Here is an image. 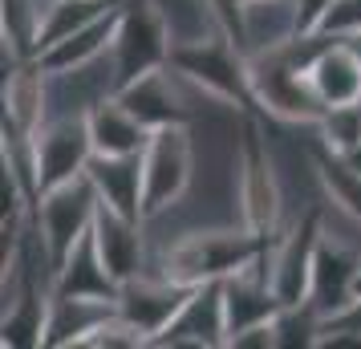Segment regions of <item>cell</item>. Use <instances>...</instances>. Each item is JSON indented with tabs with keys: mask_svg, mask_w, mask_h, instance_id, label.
I'll return each mask as SVG.
<instances>
[{
	"mask_svg": "<svg viewBox=\"0 0 361 349\" xmlns=\"http://www.w3.org/2000/svg\"><path fill=\"white\" fill-rule=\"evenodd\" d=\"M264 244L268 240L247 232L244 224H231V228H195V232H179L171 244H163V248L154 252V260H147V268H154L159 276H166L179 288H195V284L231 276L252 256H260Z\"/></svg>",
	"mask_w": 361,
	"mask_h": 349,
	"instance_id": "cell-1",
	"label": "cell"
},
{
	"mask_svg": "<svg viewBox=\"0 0 361 349\" xmlns=\"http://www.w3.org/2000/svg\"><path fill=\"white\" fill-rule=\"evenodd\" d=\"M166 69L183 82V90H195L203 98L231 106V110H252L247 102V78H244V53L224 29H207L199 37L171 41Z\"/></svg>",
	"mask_w": 361,
	"mask_h": 349,
	"instance_id": "cell-2",
	"label": "cell"
},
{
	"mask_svg": "<svg viewBox=\"0 0 361 349\" xmlns=\"http://www.w3.org/2000/svg\"><path fill=\"white\" fill-rule=\"evenodd\" d=\"M235 207H240V224L247 232L272 240L284 219V187L276 175V159L264 138V122L247 118L240 122V138H235Z\"/></svg>",
	"mask_w": 361,
	"mask_h": 349,
	"instance_id": "cell-3",
	"label": "cell"
},
{
	"mask_svg": "<svg viewBox=\"0 0 361 349\" xmlns=\"http://www.w3.org/2000/svg\"><path fill=\"white\" fill-rule=\"evenodd\" d=\"M138 166H142V219L150 224V219L175 212L195 183L191 122L150 130L142 150H138Z\"/></svg>",
	"mask_w": 361,
	"mask_h": 349,
	"instance_id": "cell-4",
	"label": "cell"
},
{
	"mask_svg": "<svg viewBox=\"0 0 361 349\" xmlns=\"http://www.w3.org/2000/svg\"><path fill=\"white\" fill-rule=\"evenodd\" d=\"M171 25H166L159 0H122L114 17V37H110V78L114 90L147 69L166 66L171 53Z\"/></svg>",
	"mask_w": 361,
	"mask_h": 349,
	"instance_id": "cell-5",
	"label": "cell"
},
{
	"mask_svg": "<svg viewBox=\"0 0 361 349\" xmlns=\"http://www.w3.org/2000/svg\"><path fill=\"white\" fill-rule=\"evenodd\" d=\"M94 207H98V195L85 179V171L69 183H57L49 191H41L33 203H29V224H33L41 248L49 256V268L73 248V240L90 228L94 219Z\"/></svg>",
	"mask_w": 361,
	"mask_h": 349,
	"instance_id": "cell-6",
	"label": "cell"
},
{
	"mask_svg": "<svg viewBox=\"0 0 361 349\" xmlns=\"http://www.w3.org/2000/svg\"><path fill=\"white\" fill-rule=\"evenodd\" d=\"M90 134L85 110H53L33 134V166H37V195L57 183L78 179L90 163Z\"/></svg>",
	"mask_w": 361,
	"mask_h": 349,
	"instance_id": "cell-7",
	"label": "cell"
},
{
	"mask_svg": "<svg viewBox=\"0 0 361 349\" xmlns=\"http://www.w3.org/2000/svg\"><path fill=\"white\" fill-rule=\"evenodd\" d=\"M357 272H361V240H345V235H333L321 224V235H317V248H312V268H309V300L312 309L321 313V321L337 317L357 297Z\"/></svg>",
	"mask_w": 361,
	"mask_h": 349,
	"instance_id": "cell-8",
	"label": "cell"
},
{
	"mask_svg": "<svg viewBox=\"0 0 361 349\" xmlns=\"http://www.w3.org/2000/svg\"><path fill=\"white\" fill-rule=\"evenodd\" d=\"M228 325H224V293L219 281L195 284L187 288L183 305L163 329L150 337V345L159 349H224Z\"/></svg>",
	"mask_w": 361,
	"mask_h": 349,
	"instance_id": "cell-9",
	"label": "cell"
},
{
	"mask_svg": "<svg viewBox=\"0 0 361 349\" xmlns=\"http://www.w3.org/2000/svg\"><path fill=\"white\" fill-rule=\"evenodd\" d=\"M49 114V73L37 57H17L0 82V138H33Z\"/></svg>",
	"mask_w": 361,
	"mask_h": 349,
	"instance_id": "cell-10",
	"label": "cell"
},
{
	"mask_svg": "<svg viewBox=\"0 0 361 349\" xmlns=\"http://www.w3.org/2000/svg\"><path fill=\"white\" fill-rule=\"evenodd\" d=\"M183 297H187V288L171 284L166 276H159L154 268H142V272H134V276H126V281L118 284L114 313L126 317L150 345V337L175 317V309L183 305Z\"/></svg>",
	"mask_w": 361,
	"mask_h": 349,
	"instance_id": "cell-11",
	"label": "cell"
},
{
	"mask_svg": "<svg viewBox=\"0 0 361 349\" xmlns=\"http://www.w3.org/2000/svg\"><path fill=\"white\" fill-rule=\"evenodd\" d=\"M114 98L122 102L147 130L191 122V110H187V98H183V82L166 66L147 69V73H138L130 82H122L114 90Z\"/></svg>",
	"mask_w": 361,
	"mask_h": 349,
	"instance_id": "cell-12",
	"label": "cell"
},
{
	"mask_svg": "<svg viewBox=\"0 0 361 349\" xmlns=\"http://www.w3.org/2000/svg\"><path fill=\"white\" fill-rule=\"evenodd\" d=\"M90 235H94V248H98L106 272L114 276L118 284L142 272L147 268V219H130L118 216L110 207H94V219H90Z\"/></svg>",
	"mask_w": 361,
	"mask_h": 349,
	"instance_id": "cell-13",
	"label": "cell"
},
{
	"mask_svg": "<svg viewBox=\"0 0 361 349\" xmlns=\"http://www.w3.org/2000/svg\"><path fill=\"white\" fill-rule=\"evenodd\" d=\"M312 94L321 106H345V102L361 98V57L345 37H325L321 49L309 57L305 66Z\"/></svg>",
	"mask_w": 361,
	"mask_h": 349,
	"instance_id": "cell-14",
	"label": "cell"
},
{
	"mask_svg": "<svg viewBox=\"0 0 361 349\" xmlns=\"http://www.w3.org/2000/svg\"><path fill=\"white\" fill-rule=\"evenodd\" d=\"M53 297H94V300H114L118 281L106 272L98 248H94V235L85 228L73 248L53 264V281H49Z\"/></svg>",
	"mask_w": 361,
	"mask_h": 349,
	"instance_id": "cell-15",
	"label": "cell"
},
{
	"mask_svg": "<svg viewBox=\"0 0 361 349\" xmlns=\"http://www.w3.org/2000/svg\"><path fill=\"white\" fill-rule=\"evenodd\" d=\"M85 179H90L102 207H110L118 216L142 219V166H138V154H90Z\"/></svg>",
	"mask_w": 361,
	"mask_h": 349,
	"instance_id": "cell-16",
	"label": "cell"
},
{
	"mask_svg": "<svg viewBox=\"0 0 361 349\" xmlns=\"http://www.w3.org/2000/svg\"><path fill=\"white\" fill-rule=\"evenodd\" d=\"M85 134H90L94 154H138L150 130L114 94H106V98L85 106Z\"/></svg>",
	"mask_w": 361,
	"mask_h": 349,
	"instance_id": "cell-17",
	"label": "cell"
},
{
	"mask_svg": "<svg viewBox=\"0 0 361 349\" xmlns=\"http://www.w3.org/2000/svg\"><path fill=\"white\" fill-rule=\"evenodd\" d=\"M296 4L293 0H240V20H235V45L240 53L272 49L280 41L296 37Z\"/></svg>",
	"mask_w": 361,
	"mask_h": 349,
	"instance_id": "cell-18",
	"label": "cell"
},
{
	"mask_svg": "<svg viewBox=\"0 0 361 349\" xmlns=\"http://www.w3.org/2000/svg\"><path fill=\"white\" fill-rule=\"evenodd\" d=\"M114 17H118V8L98 20H90V25H82V29H73V33L57 37V41H49L45 49L37 53L41 69L45 73H69V69H82L90 61L106 57L110 53V37H114Z\"/></svg>",
	"mask_w": 361,
	"mask_h": 349,
	"instance_id": "cell-19",
	"label": "cell"
},
{
	"mask_svg": "<svg viewBox=\"0 0 361 349\" xmlns=\"http://www.w3.org/2000/svg\"><path fill=\"white\" fill-rule=\"evenodd\" d=\"M114 309V300H94V297H53L49 293V309H45V337L41 345L49 349H78L82 337L102 317Z\"/></svg>",
	"mask_w": 361,
	"mask_h": 349,
	"instance_id": "cell-20",
	"label": "cell"
},
{
	"mask_svg": "<svg viewBox=\"0 0 361 349\" xmlns=\"http://www.w3.org/2000/svg\"><path fill=\"white\" fill-rule=\"evenodd\" d=\"M312 171H317V183H321L325 207L341 212L349 224L361 228V171H353L337 150L321 147V142L312 147Z\"/></svg>",
	"mask_w": 361,
	"mask_h": 349,
	"instance_id": "cell-21",
	"label": "cell"
},
{
	"mask_svg": "<svg viewBox=\"0 0 361 349\" xmlns=\"http://www.w3.org/2000/svg\"><path fill=\"white\" fill-rule=\"evenodd\" d=\"M45 0H0V37L17 57H33L41 20H45Z\"/></svg>",
	"mask_w": 361,
	"mask_h": 349,
	"instance_id": "cell-22",
	"label": "cell"
},
{
	"mask_svg": "<svg viewBox=\"0 0 361 349\" xmlns=\"http://www.w3.org/2000/svg\"><path fill=\"white\" fill-rule=\"evenodd\" d=\"M114 8H122V0H53L49 8H45V20H41L37 53L45 49L49 41L73 33V29L90 25V20H98V17H106V13H114ZM37 53H33V57H37Z\"/></svg>",
	"mask_w": 361,
	"mask_h": 349,
	"instance_id": "cell-23",
	"label": "cell"
},
{
	"mask_svg": "<svg viewBox=\"0 0 361 349\" xmlns=\"http://www.w3.org/2000/svg\"><path fill=\"white\" fill-rule=\"evenodd\" d=\"M321 313L312 309L309 300L296 305H280L272 317V349H317V333H321Z\"/></svg>",
	"mask_w": 361,
	"mask_h": 349,
	"instance_id": "cell-24",
	"label": "cell"
},
{
	"mask_svg": "<svg viewBox=\"0 0 361 349\" xmlns=\"http://www.w3.org/2000/svg\"><path fill=\"white\" fill-rule=\"evenodd\" d=\"M312 130L321 134L317 142L329 150H349L353 142H361V106L357 102H345V106H325L321 118H317V126Z\"/></svg>",
	"mask_w": 361,
	"mask_h": 349,
	"instance_id": "cell-25",
	"label": "cell"
},
{
	"mask_svg": "<svg viewBox=\"0 0 361 349\" xmlns=\"http://www.w3.org/2000/svg\"><path fill=\"white\" fill-rule=\"evenodd\" d=\"M78 349H147V337L134 329L126 317H118L114 309H110V313L82 337Z\"/></svg>",
	"mask_w": 361,
	"mask_h": 349,
	"instance_id": "cell-26",
	"label": "cell"
},
{
	"mask_svg": "<svg viewBox=\"0 0 361 349\" xmlns=\"http://www.w3.org/2000/svg\"><path fill=\"white\" fill-rule=\"evenodd\" d=\"M317 33H329V37L361 33V0H333L317 20Z\"/></svg>",
	"mask_w": 361,
	"mask_h": 349,
	"instance_id": "cell-27",
	"label": "cell"
},
{
	"mask_svg": "<svg viewBox=\"0 0 361 349\" xmlns=\"http://www.w3.org/2000/svg\"><path fill=\"white\" fill-rule=\"evenodd\" d=\"M25 212H29V195H25L17 171L8 166L4 150H0V224H13V219H20Z\"/></svg>",
	"mask_w": 361,
	"mask_h": 349,
	"instance_id": "cell-28",
	"label": "cell"
},
{
	"mask_svg": "<svg viewBox=\"0 0 361 349\" xmlns=\"http://www.w3.org/2000/svg\"><path fill=\"white\" fill-rule=\"evenodd\" d=\"M228 349H272V321H260V325H247V329L231 333Z\"/></svg>",
	"mask_w": 361,
	"mask_h": 349,
	"instance_id": "cell-29",
	"label": "cell"
},
{
	"mask_svg": "<svg viewBox=\"0 0 361 349\" xmlns=\"http://www.w3.org/2000/svg\"><path fill=\"white\" fill-rule=\"evenodd\" d=\"M293 4H296V29H300V33H312L317 20H321V13H325L333 0H293Z\"/></svg>",
	"mask_w": 361,
	"mask_h": 349,
	"instance_id": "cell-30",
	"label": "cell"
},
{
	"mask_svg": "<svg viewBox=\"0 0 361 349\" xmlns=\"http://www.w3.org/2000/svg\"><path fill=\"white\" fill-rule=\"evenodd\" d=\"M329 321H333V325H349V329H357V333H361V293L349 300V305H345L337 317H329Z\"/></svg>",
	"mask_w": 361,
	"mask_h": 349,
	"instance_id": "cell-31",
	"label": "cell"
},
{
	"mask_svg": "<svg viewBox=\"0 0 361 349\" xmlns=\"http://www.w3.org/2000/svg\"><path fill=\"white\" fill-rule=\"evenodd\" d=\"M341 159H345L349 166H353V171H361V142H353L349 150H341Z\"/></svg>",
	"mask_w": 361,
	"mask_h": 349,
	"instance_id": "cell-32",
	"label": "cell"
},
{
	"mask_svg": "<svg viewBox=\"0 0 361 349\" xmlns=\"http://www.w3.org/2000/svg\"><path fill=\"white\" fill-rule=\"evenodd\" d=\"M345 41H349V45H353V53H357V57H361V33H353V37H345Z\"/></svg>",
	"mask_w": 361,
	"mask_h": 349,
	"instance_id": "cell-33",
	"label": "cell"
},
{
	"mask_svg": "<svg viewBox=\"0 0 361 349\" xmlns=\"http://www.w3.org/2000/svg\"><path fill=\"white\" fill-rule=\"evenodd\" d=\"M357 293H361V272H357Z\"/></svg>",
	"mask_w": 361,
	"mask_h": 349,
	"instance_id": "cell-34",
	"label": "cell"
},
{
	"mask_svg": "<svg viewBox=\"0 0 361 349\" xmlns=\"http://www.w3.org/2000/svg\"><path fill=\"white\" fill-rule=\"evenodd\" d=\"M45 4H53V0H45Z\"/></svg>",
	"mask_w": 361,
	"mask_h": 349,
	"instance_id": "cell-35",
	"label": "cell"
},
{
	"mask_svg": "<svg viewBox=\"0 0 361 349\" xmlns=\"http://www.w3.org/2000/svg\"><path fill=\"white\" fill-rule=\"evenodd\" d=\"M357 106H361V98H357Z\"/></svg>",
	"mask_w": 361,
	"mask_h": 349,
	"instance_id": "cell-36",
	"label": "cell"
},
{
	"mask_svg": "<svg viewBox=\"0 0 361 349\" xmlns=\"http://www.w3.org/2000/svg\"><path fill=\"white\" fill-rule=\"evenodd\" d=\"M0 41H4V37H0Z\"/></svg>",
	"mask_w": 361,
	"mask_h": 349,
	"instance_id": "cell-37",
	"label": "cell"
}]
</instances>
